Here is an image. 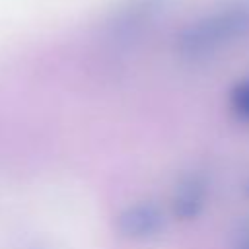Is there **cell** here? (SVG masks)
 I'll list each match as a JSON object with an SVG mask.
<instances>
[{
    "instance_id": "obj_1",
    "label": "cell",
    "mask_w": 249,
    "mask_h": 249,
    "mask_svg": "<svg viewBox=\"0 0 249 249\" xmlns=\"http://www.w3.org/2000/svg\"><path fill=\"white\" fill-rule=\"evenodd\" d=\"M245 33H249V0H233L185 27L179 37V47L185 54H202Z\"/></svg>"
}]
</instances>
